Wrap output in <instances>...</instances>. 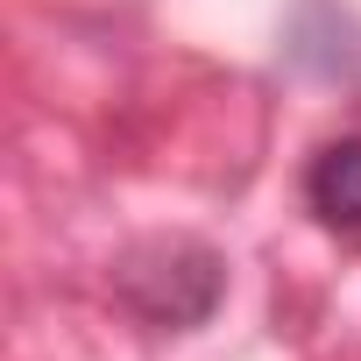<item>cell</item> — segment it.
<instances>
[{
	"label": "cell",
	"instance_id": "6da1fadb",
	"mask_svg": "<svg viewBox=\"0 0 361 361\" xmlns=\"http://www.w3.org/2000/svg\"><path fill=\"white\" fill-rule=\"evenodd\" d=\"M305 206L319 227L361 234V135H340L305 163Z\"/></svg>",
	"mask_w": 361,
	"mask_h": 361
}]
</instances>
